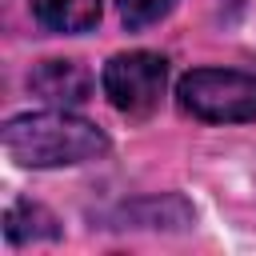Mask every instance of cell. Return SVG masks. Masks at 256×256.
<instances>
[{"label":"cell","instance_id":"3957f363","mask_svg":"<svg viewBox=\"0 0 256 256\" xmlns=\"http://www.w3.org/2000/svg\"><path fill=\"white\" fill-rule=\"evenodd\" d=\"M100 84H104V96L108 104L120 112V116H148L156 112L160 96H164V84H168V60L160 52H116L104 72H100Z\"/></svg>","mask_w":256,"mask_h":256},{"label":"cell","instance_id":"5b68a950","mask_svg":"<svg viewBox=\"0 0 256 256\" xmlns=\"http://www.w3.org/2000/svg\"><path fill=\"white\" fill-rule=\"evenodd\" d=\"M116 220L132 224V228H188L196 220V212H192V204L184 196L164 192V196H144V200L124 204Z\"/></svg>","mask_w":256,"mask_h":256},{"label":"cell","instance_id":"6da1fadb","mask_svg":"<svg viewBox=\"0 0 256 256\" xmlns=\"http://www.w3.org/2000/svg\"><path fill=\"white\" fill-rule=\"evenodd\" d=\"M0 140L20 168H72V164L100 160L108 152L104 128L76 116L72 108H40V112L12 116Z\"/></svg>","mask_w":256,"mask_h":256},{"label":"cell","instance_id":"52a82bcc","mask_svg":"<svg viewBox=\"0 0 256 256\" xmlns=\"http://www.w3.org/2000/svg\"><path fill=\"white\" fill-rule=\"evenodd\" d=\"M4 236L8 244H36V240H56L60 236V224L48 208L32 204V200H16L8 204L4 212Z\"/></svg>","mask_w":256,"mask_h":256},{"label":"cell","instance_id":"7a4b0ae2","mask_svg":"<svg viewBox=\"0 0 256 256\" xmlns=\"http://www.w3.org/2000/svg\"><path fill=\"white\" fill-rule=\"evenodd\" d=\"M176 104L204 124L256 120V76L240 68H192L176 80Z\"/></svg>","mask_w":256,"mask_h":256},{"label":"cell","instance_id":"ba28073f","mask_svg":"<svg viewBox=\"0 0 256 256\" xmlns=\"http://www.w3.org/2000/svg\"><path fill=\"white\" fill-rule=\"evenodd\" d=\"M172 4H176V0H116L120 24H124L128 32H144V28L160 24V20L172 12Z\"/></svg>","mask_w":256,"mask_h":256},{"label":"cell","instance_id":"277c9868","mask_svg":"<svg viewBox=\"0 0 256 256\" xmlns=\"http://www.w3.org/2000/svg\"><path fill=\"white\" fill-rule=\"evenodd\" d=\"M28 88L48 108H76L92 96V72L80 60H40L28 72Z\"/></svg>","mask_w":256,"mask_h":256},{"label":"cell","instance_id":"8992f818","mask_svg":"<svg viewBox=\"0 0 256 256\" xmlns=\"http://www.w3.org/2000/svg\"><path fill=\"white\" fill-rule=\"evenodd\" d=\"M104 0H32V16L40 28L56 36H80L100 24Z\"/></svg>","mask_w":256,"mask_h":256}]
</instances>
